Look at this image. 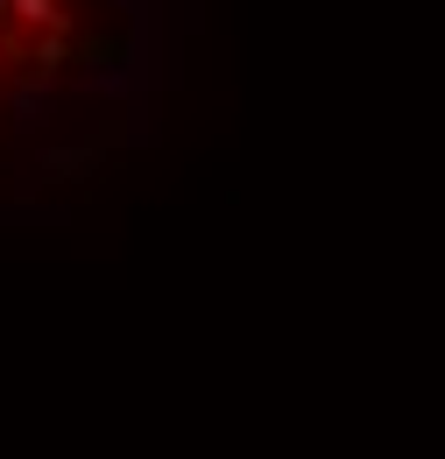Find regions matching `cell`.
<instances>
[{"label":"cell","instance_id":"cell-1","mask_svg":"<svg viewBox=\"0 0 445 459\" xmlns=\"http://www.w3.org/2000/svg\"><path fill=\"white\" fill-rule=\"evenodd\" d=\"M149 0H0V163L92 156L142 85Z\"/></svg>","mask_w":445,"mask_h":459}]
</instances>
